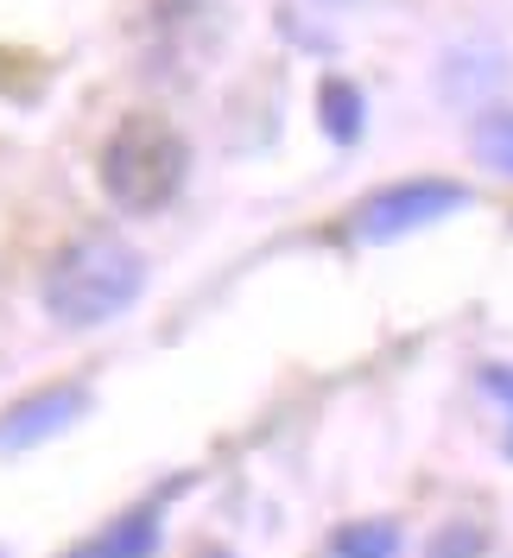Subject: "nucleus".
I'll return each instance as SVG.
<instances>
[{"label":"nucleus","instance_id":"nucleus-4","mask_svg":"<svg viewBox=\"0 0 513 558\" xmlns=\"http://www.w3.org/2000/svg\"><path fill=\"white\" fill-rule=\"evenodd\" d=\"M83 407H89L83 387H45V393H33V400H20L13 413L0 418V451H33V445H45L51 432H64Z\"/></svg>","mask_w":513,"mask_h":558},{"label":"nucleus","instance_id":"nucleus-5","mask_svg":"<svg viewBox=\"0 0 513 558\" xmlns=\"http://www.w3.org/2000/svg\"><path fill=\"white\" fill-rule=\"evenodd\" d=\"M152 539H159V514L139 508V514H127L121 526H108L96 546H83L76 558H146L152 553Z\"/></svg>","mask_w":513,"mask_h":558},{"label":"nucleus","instance_id":"nucleus-1","mask_svg":"<svg viewBox=\"0 0 513 558\" xmlns=\"http://www.w3.org/2000/svg\"><path fill=\"white\" fill-rule=\"evenodd\" d=\"M146 292V260L114 235H83L45 267V312L64 330H96Z\"/></svg>","mask_w":513,"mask_h":558},{"label":"nucleus","instance_id":"nucleus-10","mask_svg":"<svg viewBox=\"0 0 513 558\" xmlns=\"http://www.w3.org/2000/svg\"><path fill=\"white\" fill-rule=\"evenodd\" d=\"M481 387L508 407V457H513V368H488V375H481Z\"/></svg>","mask_w":513,"mask_h":558},{"label":"nucleus","instance_id":"nucleus-3","mask_svg":"<svg viewBox=\"0 0 513 558\" xmlns=\"http://www.w3.org/2000/svg\"><path fill=\"white\" fill-rule=\"evenodd\" d=\"M463 204H469V191L450 184V178H406V184H387V191H375L355 209V235L375 247L400 242V235H412V229H425V222H438V216H450Z\"/></svg>","mask_w":513,"mask_h":558},{"label":"nucleus","instance_id":"nucleus-9","mask_svg":"<svg viewBox=\"0 0 513 558\" xmlns=\"http://www.w3.org/2000/svg\"><path fill=\"white\" fill-rule=\"evenodd\" d=\"M431 558H481V533L469 521H456V526H444V539L431 546Z\"/></svg>","mask_w":513,"mask_h":558},{"label":"nucleus","instance_id":"nucleus-11","mask_svg":"<svg viewBox=\"0 0 513 558\" xmlns=\"http://www.w3.org/2000/svg\"><path fill=\"white\" fill-rule=\"evenodd\" d=\"M166 7H197V0H166Z\"/></svg>","mask_w":513,"mask_h":558},{"label":"nucleus","instance_id":"nucleus-7","mask_svg":"<svg viewBox=\"0 0 513 558\" xmlns=\"http://www.w3.org/2000/svg\"><path fill=\"white\" fill-rule=\"evenodd\" d=\"M317 102H323V128H330L342 146L362 134V96H355V83H349V76H323Z\"/></svg>","mask_w":513,"mask_h":558},{"label":"nucleus","instance_id":"nucleus-12","mask_svg":"<svg viewBox=\"0 0 513 558\" xmlns=\"http://www.w3.org/2000/svg\"><path fill=\"white\" fill-rule=\"evenodd\" d=\"M209 558H222V553H209Z\"/></svg>","mask_w":513,"mask_h":558},{"label":"nucleus","instance_id":"nucleus-8","mask_svg":"<svg viewBox=\"0 0 513 558\" xmlns=\"http://www.w3.org/2000/svg\"><path fill=\"white\" fill-rule=\"evenodd\" d=\"M476 153L494 166V172L513 178V108H488L476 121Z\"/></svg>","mask_w":513,"mask_h":558},{"label":"nucleus","instance_id":"nucleus-2","mask_svg":"<svg viewBox=\"0 0 513 558\" xmlns=\"http://www.w3.org/2000/svg\"><path fill=\"white\" fill-rule=\"evenodd\" d=\"M184 172H191V146L166 114H127L102 146V191L134 216L166 209Z\"/></svg>","mask_w":513,"mask_h":558},{"label":"nucleus","instance_id":"nucleus-6","mask_svg":"<svg viewBox=\"0 0 513 558\" xmlns=\"http://www.w3.org/2000/svg\"><path fill=\"white\" fill-rule=\"evenodd\" d=\"M330 558H400V526L393 521H349L330 533Z\"/></svg>","mask_w":513,"mask_h":558}]
</instances>
